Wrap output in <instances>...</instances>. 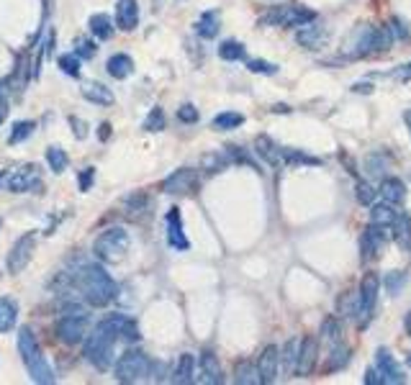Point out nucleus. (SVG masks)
I'll list each match as a JSON object with an SVG mask.
<instances>
[{
  "mask_svg": "<svg viewBox=\"0 0 411 385\" xmlns=\"http://www.w3.org/2000/svg\"><path fill=\"white\" fill-rule=\"evenodd\" d=\"M139 326L124 314H111L95 326L93 334L85 337V360L95 370H108L113 365V347L119 339L124 342H139Z\"/></svg>",
  "mask_w": 411,
  "mask_h": 385,
  "instance_id": "1",
  "label": "nucleus"
},
{
  "mask_svg": "<svg viewBox=\"0 0 411 385\" xmlns=\"http://www.w3.org/2000/svg\"><path fill=\"white\" fill-rule=\"evenodd\" d=\"M75 280H78L85 300L95 308L108 306L111 300L119 298V285H116V280H113L101 265H90V262L82 265V268L78 270Z\"/></svg>",
  "mask_w": 411,
  "mask_h": 385,
  "instance_id": "2",
  "label": "nucleus"
},
{
  "mask_svg": "<svg viewBox=\"0 0 411 385\" xmlns=\"http://www.w3.org/2000/svg\"><path fill=\"white\" fill-rule=\"evenodd\" d=\"M18 352H21V360H24L34 383H41V385L55 383V372L49 368L47 357L41 354L36 334L29 326H21V331H18Z\"/></svg>",
  "mask_w": 411,
  "mask_h": 385,
  "instance_id": "3",
  "label": "nucleus"
},
{
  "mask_svg": "<svg viewBox=\"0 0 411 385\" xmlns=\"http://www.w3.org/2000/svg\"><path fill=\"white\" fill-rule=\"evenodd\" d=\"M129 247H131V236H129L127 228L121 226H113V228H106L93 244V252L95 257L106 265H116L127 257Z\"/></svg>",
  "mask_w": 411,
  "mask_h": 385,
  "instance_id": "4",
  "label": "nucleus"
},
{
  "mask_svg": "<svg viewBox=\"0 0 411 385\" xmlns=\"http://www.w3.org/2000/svg\"><path fill=\"white\" fill-rule=\"evenodd\" d=\"M378 288H380V277L375 273H368L360 283V291H357V314L355 321L360 329H365L370 319L375 316V303H378Z\"/></svg>",
  "mask_w": 411,
  "mask_h": 385,
  "instance_id": "5",
  "label": "nucleus"
},
{
  "mask_svg": "<svg viewBox=\"0 0 411 385\" xmlns=\"http://www.w3.org/2000/svg\"><path fill=\"white\" fill-rule=\"evenodd\" d=\"M394 44V36L388 31V26H365L355 41V52L352 57H368L375 52H386Z\"/></svg>",
  "mask_w": 411,
  "mask_h": 385,
  "instance_id": "6",
  "label": "nucleus"
},
{
  "mask_svg": "<svg viewBox=\"0 0 411 385\" xmlns=\"http://www.w3.org/2000/svg\"><path fill=\"white\" fill-rule=\"evenodd\" d=\"M147 372H150V360L139 349H129L116 362V380L119 383H139L147 377Z\"/></svg>",
  "mask_w": 411,
  "mask_h": 385,
  "instance_id": "7",
  "label": "nucleus"
},
{
  "mask_svg": "<svg viewBox=\"0 0 411 385\" xmlns=\"http://www.w3.org/2000/svg\"><path fill=\"white\" fill-rule=\"evenodd\" d=\"M57 337L62 339L64 344H80L87 337V314L72 311V314L62 316L57 324Z\"/></svg>",
  "mask_w": 411,
  "mask_h": 385,
  "instance_id": "8",
  "label": "nucleus"
},
{
  "mask_svg": "<svg viewBox=\"0 0 411 385\" xmlns=\"http://www.w3.org/2000/svg\"><path fill=\"white\" fill-rule=\"evenodd\" d=\"M383 228H386V226L370 224V226H368L363 234H360V260H363V262H370L373 257H378L380 252H383V244H386Z\"/></svg>",
  "mask_w": 411,
  "mask_h": 385,
  "instance_id": "9",
  "label": "nucleus"
},
{
  "mask_svg": "<svg viewBox=\"0 0 411 385\" xmlns=\"http://www.w3.org/2000/svg\"><path fill=\"white\" fill-rule=\"evenodd\" d=\"M257 370H260V385H273L277 380L280 370V349L275 344H268L257 357Z\"/></svg>",
  "mask_w": 411,
  "mask_h": 385,
  "instance_id": "10",
  "label": "nucleus"
},
{
  "mask_svg": "<svg viewBox=\"0 0 411 385\" xmlns=\"http://www.w3.org/2000/svg\"><path fill=\"white\" fill-rule=\"evenodd\" d=\"M41 185V175L36 165H24L18 167L16 173L8 177V188L10 193H29V190H36Z\"/></svg>",
  "mask_w": 411,
  "mask_h": 385,
  "instance_id": "11",
  "label": "nucleus"
},
{
  "mask_svg": "<svg viewBox=\"0 0 411 385\" xmlns=\"http://www.w3.org/2000/svg\"><path fill=\"white\" fill-rule=\"evenodd\" d=\"M196 185H198L196 173L188 170V167H180V170H175V173L162 182V190L170 193V196H185V193H193Z\"/></svg>",
  "mask_w": 411,
  "mask_h": 385,
  "instance_id": "12",
  "label": "nucleus"
},
{
  "mask_svg": "<svg viewBox=\"0 0 411 385\" xmlns=\"http://www.w3.org/2000/svg\"><path fill=\"white\" fill-rule=\"evenodd\" d=\"M375 368L380 370L383 383H391V385L406 383V377H403L401 368H398V362H396V357L388 352L386 347H378V349H375Z\"/></svg>",
  "mask_w": 411,
  "mask_h": 385,
  "instance_id": "13",
  "label": "nucleus"
},
{
  "mask_svg": "<svg viewBox=\"0 0 411 385\" xmlns=\"http://www.w3.org/2000/svg\"><path fill=\"white\" fill-rule=\"evenodd\" d=\"M34 244H36V236L34 234H26V236L18 239L16 247H13L10 254H8V270L10 273H21V270L29 265V260H31V252H34Z\"/></svg>",
  "mask_w": 411,
  "mask_h": 385,
  "instance_id": "14",
  "label": "nucleus"
},
{
  "mask_svg": "<svg viewBox=\"0 0 411 385\" xmlns=\"http://www.w3.org/2000/svg\"><path fill=\"white\" fill-rule=\"evenodd\" d=\"M167 244L178 252H185L190 247L188 236L182 231V221H180V211H178V208H170V211H167Z\"/></svg>",
  "mask_w": 411,
  "mask_h": 385,
  "instance_id": "15",
  "label": "nucleus"
},
{
  "mask_svg": "<svg viewBox=\"0 0 411 385\" xmlns=\"http://www.w3.org/2000/svg\"><path fill=\"white\" fill-rule=\"evenodd\" d=\"M254 154L265 162V165H270V167H280V165H285V157H283V150L277 147L270 136H257L254 139Z\"/></svg>",
  "mask_w": 411,
  "mask_h": 385,
  "instance_id": "16",
  "label": "nucleus"
},
{
  "mask_svg": "<svg viewBox=\"0 0 411 385\" xmlns=\"http://www.w3.org/2000/svg\"><path fill=\"white\" fill-rule=\"evenodd\" d=\"M116 24L121 31H134L139 26V3L136 0H119L116 3Z\"/></svg>",
  "mask_w": 411,
  "mask_h": 385,
  "instance_id": "17",
  "label": "nucleus"
},
{
  "mask_svg": "<svg viewBox=\"0 0 411 385\" xmlns=\"http://www.w3.org/2000/svg\"><path fill=\"white\" fill-rule=\"evenodd\" d=\"M201 372H203V383H208V385L224 383L222 362H219L214 349H203V352H201Z\"/></svg>",
  "mask_w": 411,
  "mask_h": 385,
  "instance_id": "18",
  "label": "nucleus"
},
{
  "mask_svg": "<svg viewBox=\"0 0 411 385\" xmlns=\"http://www.w3.org/2000/svg\"><path fill=\"white\" fill-rule=\"evenodd\" d=\"M317 354H319V342L314 337H303L301 339V352H298V368H296V375H308L314 365H317Z\"/></svg>",
  "mask_w": 411,
  "mask_h": 385,
  "instance_id": "19",
  "label": "nucleus"
},
{
  "mask_svg": "<svg viewBox=\"0 0 411 385\" xmlns=\"http://www.w3.org/2000/svg\"><path fill=\"white\" fill-rule=\"evenodd\" d=\"M391 239H394L403 252H411V216L406 211H398L396 221L391 224Z\"/></svg>",
  "mask_w": 411,
  "mask_h": 385,
  "instance_id": "20",
  "label": "nucleus"
},
{
  "mask_svg": "<svg viewBox=\"0 0 411 385\" xmlns=\"http://www.w3.org/2000/svg\"><path fill=\"white\" fill-rule=\"evenodd\" d=\"M378 196L383 201L394 205H401L406 201V182L401 177H383L380 180V188H378Z\"/></svg>",
  "mask_w": 411,
  "mask_h": 385,
  "instance_id": "21",
  "label": "nucleus"
},
{
  "mask_svg": "<svg viewBox=\"0 0 411 385\" xmlns=\"http://www.w3.org/2000/svg\"><path fill=\"white\" fill-rule=\"evenodd\" d=\"M296 39H298V44L303 49H322L326 44V31L322 26L306 24L296 31Z\"/></svg>",
  "mask_w": 411,
  "mask_h": 385,
  "instance_id": "22",
  "label": "nucleus"
},
{
  "mask_svg": "<svg viewBox=\"0 0 411 385\" xmlns=\"http://www.w3.org/2000/svg\"><path fill=\"white\" fill-rule=\"evenodd\" d=\"M80 93H82V98L87 103H95V106H113V101H116L111 90L101 85V82H82Z\"/></svg>",
  "mask_w": 411,
  "mask_h": 385,
  "instance_id": "23",
  "label": "nucleus"
},
{
  "mask_svg": "<svg viewBox=\"0 0 411 385\" xmlns=\"http://www.w3.org/2000/svg\"><path fill=\"white\" fill-rule=\"evenodd\" d=\"M193 375H196V357H193V354H188V352L180 354L170 380H173V383H178V385H188V383H193Z\"/></svg>",
  "mask_w": 411,
  "mask_h": 385,
  "instance_id": "24",
  "label": "nucleus"
},
{
  "mask_svg": "<svg viewBox=\"0 0 411 385\" xmlns=\"http://www.w3.org/2000/svg\"><path fill=\"white\" fill-rule=\"evenodd\" d=\"M106 70H108V75H111V78L124 80V78H129V75L134 72V59H131L129 55H113V57H108Z\"/></svg>",
  "mask_w": 411,
  "mask_h": 385,
  "instance_id": "25",
  "label": "nucleus"
},
{
  "mask_svg": "<svg viewBox=\"0 0 411 385\" xmlns=\"http://www.w3.org/2000/svg\"><path fill=\"white\" fill-rule=\"evenodd\" d=\"M219 29H222V24H219V13H216V10H206L196 24V34L206 41L214 39L216 34H219Z\"/></svg>",
  "mask_w": 411,
  "mask_h": 385,
  "instance_id": "26",
  "label": "nucleus"
},
{
  "mask_svg": "<svg viewBox=\"0 0 411 385\" xmlns=\"http://www.w3.org/2000/svg\"><path fill=\"white\" fill-rule=\"evenodd\" d=\"M396 216H398V211H396V205L388 203V201L370 205V224H378V226H391V224L396 221Z\"/></svg>",
  "mask_w": 411,
  "mask_h": 385,
  "instance_id": "27",
  "label": "nucleus"
},
{
  "mask_svg": "<svg viewBox=\"0 0 411 385\" xmlns=\"http://www.w3.org/2000/svg\"><path fill=\"white\" fill-rule=\"evenodd\" d=\"M234 383L239 385H260V370L250 360H242L234 370Z\"/></svg>",
  "mask_w": 411,
  "mask_h": 385,
  "instance_id": "28",
  "label": "nucleus"
},
{
  "mask_svg": "<svg viewBox=\"0 0 411 385\" xmlns=\"http://www.w3.org/2000/svg\"><path fill=\"white\" fill-rule=\"evenodd\" d=\"M16 321H18V306L10 298H0V334L13 329Z\"/></svg>",
  "mask_w": 411,
  "mask_h": 385,
  "instance_id": "29",
  "label": "nucleus"
},
{
  "mask_svg": "<svg viewBox=\"0 0 411 385\" xmlns=\"http://www.w3.org/2000/svg\"><path fill=\"white\" fill-rule=\"evenodd\" d=\"M87 26H90V31H93L95 39H111L113 36V24L111 18L106 16V13H93L90 16V21H87Z\"/></svg>",
  "mask_w": 411,
  "mask_h": 385,
  "instance_id": "30",
  "label": "nucleus"
},
{
  "mask_svg": "<svg viewBox=\"0 0 411 385\" xmlns=\"http://www.w3.org/2000/svg\"><path fill=\"white\" fill-rule=\"evenodd\" d=\"M298 352H301V339H288L283 344L280 362H283L285 372H296V368H298Z\"/></svg>",
  "mask_w": 411,
  "mask_h": 385,
  "instance_id": "31",
  "label": "nucleus"
},
{
  "mask_svg": "<svg viewBox=\"0 0 411 385\" xmlns=\"http://www.w3.org/2000/svg\"><path fill=\"white\" fill-rule=\"evenodd\" d=\"M314 21H317V13H314V10L293 6V8L288 10V21H285V26H288V29H301V26H306V24H314Z\"/></svg>",
  "mask_w": 411,
  "mask_h": 385,
  "instance_id": "32",
  "label": "nucleus"
},
{
  "mask_svg": "<svg viewBox=\"0 0 411 385\" xmlns=\"http://www.w3.org/2000/svg\"><path fill=\"white\" fill-rule=\"evenodd\" d=\"M219 57H222L224 62H239V59H245V44L234 39L222 41L219 44Z\"/></svg>",
  "mask_w": 411,
  "mask_h": 385,
  "instance_id": "33",
  "label": "nucleus"
},
{
  "mask_svg": "<svg viewBox=\"0 0 411 385\" xmlns=\"http://www.w3.org/2000/svg\"><path fill=\"white\" fill-rule=\"evenodd\" d=\"M242 124H245V116H242V113H234V110H224V113H219V116L214 118V129H219V131L239 129Z\"/></svg>",
  "mask_w": 411,
  "mask_h": 385,
  "instance_id": "34",
  "label": "nucleus"
},
{
  "mask_svg": "<svg viewBox=\"0 0 411 385\" xmlns=\"http://www.w3.org/2000/svg\"><path fill=\"white\" fill-rule=\"evenodd\" d=\"M288 10H291V6H273L268 13L260 16V26H285Z\"/></svg>",
  "mask_w": 411,
  "mask_h": 385,
  "instance_id": "35",
  "label": "nucleus"
},
{
  "mask_svg": "<svg viewBox=\"0 0 411 385\" xmlns=\"http://www.w3.org/2000/svg\"><path fill=\"white\" fill-rule=\"evenodd\" d=\"M47 162H49V167H52V173H64L67 165H70V157H67V152L59 150V147H49Z\"/></svg>",
  "mask_w": 411,
  "mask_h": 385,
  "instance_id": "36",
  "label": "nucleus"
},
{
  "mask_svg": "<svg viewBox=\"0 0 411 385\" xmlns=\"http://www.w3.org/2000/svg\"><path fill=\"white\" fill-rule=\"evenodd\" d=\"M409 283V275L406 273H401V270H394V273H388L386 280H383V285H386V291L391 293V296H398V293L403 291V285Z\"/></svg>",
  "mask_w": 411,
  "mask_h": 385,
  "instance_id": "37",
  "label": "nucleus"
},
{
  "mask_svg": "<svg viewBox=\"0 0 411 385\" xmlns=\"http://www.w3.org/2000/svg\"><path fill=\"white\" fill-rule=\"evenodd\" d=\"M375 196H378V190L373 188L368 180H357L355 182V198H357V203L373 205V203H375Z\"/></svg>",
  "mask_w": 411,
  "mask_h": 385,
  "instance_id": "38",
  "label": "nucleus"
},
{
  "mask_svg": "<svg viewBox=\"0 0 411 385\" xmlns=\"http://www.w3.org/2000/svg\"><path fill=\"white\" fill-rule=\"evenodd\" d=\"M365 167H368V173H370V175H375V177H383V173L388 170L386 154H380V152H375V154H368V157H365Z\"/></svg>",
  "mask_w": 411,
  "mask_h": 385,
  "instance_id": "39",
  "label": "nucleus"
},
{
  "mask_svg": "<svg viewBox=\"0 0 411 385\" xmlns=\"http://www.w3.org/2000/svg\"><path fill=\"white\" fill-rule=\"evenodd\" d=\"M349 362V347L347 344H340L332 347V357H329V370H342L345 365Z\"/></svg>",
  "mask_w": 411,
  "mask_h": 385,
  "instance_id": "40",
  "label": "nucleus"
},
{
  "mask_svg": "<svg viewBox=\"0 0 411 385\" xmlns=\"http://www.w3.org/2000/svg\"><path fill=\"white\" fill-rule=\"evenodd\" d=\"M165 124H167V118H165V110L159 108H152L150 110V116L144 118V129H147V131H162V129H165Z\"/></svg>",
  "mask_w": 411,
  "mask_h": 385,
  "instance_id": "41",
  "label": "nucleus"
},
{
  "mask_svg": "<svg viewBox=\"0 0 411 385\" xmlns=\"http://www.w3.org/2000/svg\"><path fill=\"white\" fill-rule=\"evenodd\" d=\"M226 165H229V157H226V152H219V154H206V157H203L206 173H222Z\"/></svg>",
  "mask_w": 411,
  "mask_h": 385,
  "instance_id": "42",
  "label": "nucleus"
},
{
  "mask_svg": "<svg viewBox=\"0 0 411 385\" xmlns=\"http://www.w3.org/2000/svg\"><path fill=\"white\" fill-rule=\"evenodd\" d=\"M247 70L252 75H277V64L265 62V59H247Z\"/></svg>",
  "mask_w": 411,
  "mask_h": 385,
  "instance_id": "43",
  "label": "nucleus"
},
{
  "mask_svg": "<svg viewBox=\"0 0 411 385\" xmlns=\"http://www.w3.org/2000/svg\"><path fill=\"white\" fill-rule=\"evenodd\" d=\"M59 70L70 78H78L80 75V57L78 55H62L59 57Z\"/></svg>",
  "mask_w": 411,
  "mask_h": 385,
  "instance_id": "44",
  "label": "nucleus"
},
{
  "mask_svg": "<svg viewBox=\"0 0 411 385\" xmlns=\"http://www.w3.org/2000/svg\"><path fill=\"white\" fill-rule=\"evenodd\" d=\"M283 157L288 165H322V159L308 157V154H301V152H291V150H283Z\"/></svg>",
  "mask_w": 411,
  "mask_h": 385,
  "instance_id": "45",
  "label": "nucleus"
},
{
  "mask_svg": "<svg viewBox=\"0 0 411 385\" xmlns=\"http://www.w3.org/2000/svg\"><path fill=\"white\" fill-rule=\"evenodd\" d=\"M388 31H391L394 41H406V39H409V26L403 24L401 18H396V16L388 21Z\"/></svg>",
  "mask_w": 411,
  "mask_h": 385,
  "instance_id": "46",
  "label": "nucleus"
},
{
  "mask_svg": "<svg viewBox=\"0 0 411 385\" xmlns=\"http://www.w3.org/2000/svg\"><path fill=\"white\" fill-rule=\"evenodd\" d=\"M34 131V124L31 121H21V124L13 126V134H10L8 144H18V142H24V139H29Z\"/></svg>",
  "mask_w": 411,
  "mask_h": 385,
  "instance_id": "47",
  "label": "nucleus"
},
{
  "mask_svg": "<svg viewBox=\"0 0 411 385\" xmlns=\"http://www.w3.org/2000/svg\"><path fill=\"white\" fill-rule=\"evenodd\" d=\"M95 52H98L95 41H90V39H78V41H75V55H78L80 59H93Z\"/></svg>",
  "mask_w": 411,
  "mask_h": 385,
  "instance_id": "48",
  "label": "nucleus"
},
{
  "mask_svg": "<svg viewBox=\"0 0 411 385\" xmlns=\"http://www.w3.org/2000/svg\"><path fill=\"white\" fill-rule=\"evenodd\" d=\"M340 334H342V324L337 321V319H326V321L322 324V337L340 342Z\"/></svg>",
  "mask_w": 411,
  "mask_h": 385,
  "instance_id": "49",
  "label": "nucleus"
},
{
  "mask_svg": "<svg viewBox=\"0 0 411 385\" xmlns=\"http://www.w3.org/2000/svg\"><path fill=\"white\" fill-rule=\"evenodd\" d=\"M178 118H180L182 124H198V108L193 106V103H185V106H180L178 108Z\"/></svg>",
  "mask_w": 411,
  "mask_h": 385,
  "instance_id": "50",
  "label": "nucleus"
},
{
  "mask_svg": "<svg viewBox=\"0 0 411 385\" xmlns=\"http://www.w3.org/2000/svg\"><path fill=\"white\" fill-rule=\"evenodd\" d=\"M365 383L368 385H386L383 383V375H380V370L378 368H368V372H365Z\"/></svg>",
  "mask_w": 411,
  "mask_h": 385,
  "instance_id": "51",
  "label": "nucleus"
},
{
  "mask_svg": "<svg viewBox=\"0 0 411 385\" xmlns=\"http://www.w3.org/2000/svg\"><path fill=\"white\" fill-rule=\"evenodd\" d=\"M93 177H95V170H93V167H87L85 173L80 175V190H90V185H93Z\"/></svg>",
  "mask_w": 411,
  "mask_h": 385,
  "instance_id": "52",
  "label": "nucleus"
},
{
  "mask_svg": "<svg viewBox=\"0 0 411 385\" xmlns=\"http://www.w3.org/2000/svg\"><path fill=\"white\" fill-rule=\"evenodd\" d=\"M70 124L75 126V136H78V139H82V136L87 134V131H85V124H82V121H78V118H70Z\"/></svg>",
  "mask_w": 411,
  "mask_h": 385,
  "instance_id": "53",
  "label": "nucleus"
},
{
  "mask_svg": "<svg viewBox=\"0 0 411 385\" xmlns=\"http://www.w3.org/2000/svg\"><path fill=\"white\" fill-rule=\"evenodd\" d=\"M394 78H401V80H409L411 78V64H403V70H396Z\"/></svg>",
  "mask_w": 411,
  "mask_h": 385,
  "instance_id": "54",
  "label": "nucleus"
},
{
  "mask_svg": "<svg viewBox=\"0 0 411 385\" xmlns=\"http://www.w3.org/2000/svg\"><path fill=\"white\" fill-rule=\"evenodd\" d=\"M98 136H101V142L103 139H108V136H111V124H103L101 131H98Z\"/></svg>",
  "mask_w": 411,
  "mask_h": 385,
  "instance_id": "55",
  "label": "nucleus"
},
{
  "mask_svg": "<svg viewBox=\"0 0 411 385\" xmlns=\"http://www.w3.org/2000/svg\"><path fill=\"white\" fill-rule=\"evenodd\" d=\"M6 116H8V106H6V103L0 101V124L6 121Z\"/></svg>",
  "mask_w": 411,
  "mask_h": 385,
  "instance_id": "56",
  "label": "nucleus"
},
{
  "mask_svg": "<svg viewBox=\"0 0 411 385\" xmlns=\"http://www.w3.org/2000/svg\"><path fill=\"white\" fill-rule=\"evenodd\" d=\"M403 124H406V129H409V136H411V110H406V113H403Z\"/></svg>",
  "mask_w": 411,
  "mask_h": 385,
  "instance_id": "57",
  "label": "nucleus"
},
{
  "mask_svg": "<svg viewBox=\"0 0 411 385\" xmlns=\"http://www.w3.org/2000/svg\"><path fill=\"white\" fill-rule=\"evenodd\" d=\"M406 329H409V337H411V314H409V319H406Z\"/></svg>",
  "mask_w": 411,
  "mask_h": 385,
  "instance_id": "58",
  "label": "nucleus"
},
{
  "mask_svg": "<svg viewBox=\"0 0 411 385\" xmlns=\"http://www.w3.org/2000/svg\"><path fill=\"white\" fill-rule=\"evenodd\" d=\"M406 365H409V368H411V352L406 354Z\"/></svg>",
  "mask_w": 411,
  "mask_h": 385,
  "instance_id": "59",
  "label": "nucleus"
},
{
  "mask_svg": "<svg viewBox=\"0 0 411 385\" xmlns=\"http://www.w3.org/2000/svg\"><path fill=\"white\" fill-rule=\"evenodd\" d=\"M3 180H6V175H3V170H0V185H3Z\"/></svg>",
  "mask_w": 411,
  "mask_h": 385,
  "instance_id": "60",
  "label": "nucleus"
}]
</instances>
